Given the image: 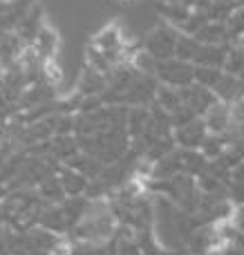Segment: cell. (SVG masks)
<instances>
[{"label": "cell", "mask_w": 244, "mask_h": 255, "mask_svg": "<svg viewBox=\"0 0 244 255\" xmlns=\"http://www.w3.org/2000/svg\"><path fill=\"white\" fill-rule=\"evenodd\" d=\"M193 74H195V65L179 58L155 61V67H152V76H157L168 88H186L193 83Z\"/></svg>", "instance_id": "obj_1"}, {"label": "cell", "mask_w": 244, "mask_h": 255, "mask_svg": "<svg viewBox=\"0 0 244 255\" xmlns=\"http://www.w3.org/2000/svg\"><path fill=\"white\" fill-rule=\"evenodd\" d=\"M177 31L173 27L164 25L157 27L150 36L146 38V54L155 61H166V58H175V45H177Z\"/></svg>", "instance_id": "obj_2"}, {"label": "cell", "mask_w": 244, "mask_h": 255, "mask_svg": "<svg viewBox=\"0 0 244 255\" xmlns=\"http://www.w3.org/2000/svg\"><path fill=\"white\" fill-rule=\"evenodd\" d=\"M173 141L175 145H179L182 150H200L202 141L206 139V128L202 124V119L197 117V119L188 121V124H182V126H175L173 128Z\"/></svg>", "instance_id": "obj_3"}, {"label": "cell", "mask_w": 244, "mask_h": 255, "mask_svg": "<svg viewBox=\"0 0 244 255\" xmlns=\"http://www.w3.org/2000/svg\"><path fill=\"white\" fill-rule=\"evenodd\" d=\"M58 184H61V188H63V193L65 195H74V197H79V195H83L85 190H88L90 181H88V177H83L81 172L67 168V170H63Z\"/></svg>", "instance_id": "obj_4"}]
</instances>
